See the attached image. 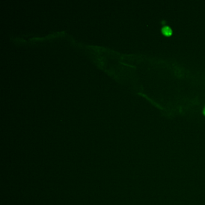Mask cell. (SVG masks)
Returning <instances> with one entry per match:
<instances>
[{"label":"cell","instance_id":"cell-1","mask_svg":"<svg viewBox=\"0 0 205 205\" xmlns=\"http://www.w3.org/2000/svg\"><path fill=\"white\" fill-rule=\"evenodd\" d=\"M162 32L163 33V34H164L165 36H171L172 34V30H171L170 28H169L168 27H164L162 28Z\"/></svg>","mask_w":205,"mask_h":205},{"label":"cell","instance_id":"cell-2","mask_svg":"<svg viewBox=\"0 0 205 205\" xmlns=\"http://www.w3.org/2000/svg\"><path fill=\"white\" fill-rule=\"evenodd\" d=\"M203 114H204V115L205 116V108H204V110H203Z\"/></svg>","mask_w":205,"mask_h":205}]
</instances>
